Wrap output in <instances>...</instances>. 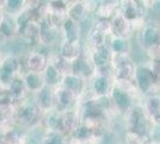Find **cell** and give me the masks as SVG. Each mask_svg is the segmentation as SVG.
I'll use <instances>...</instances> for the list:
<instances>
[{
  "instance_id": "1",
  "label": "cell",
  "mask_w": 160,
  "mask_h": 144,
  "mask_svg": "<svg viewBox=\"0 0 160 144\" xmlns=\"http://www.w3.org/2000/svg\"><path fill=\"white\" fill-rule=\"evenodd\" d=\"M126 118V130L138 132L145 137H149V132L153 127V124L149 120L146 110L141 102H136L132 108L123 115Z\"/></svg>"
},
{
  "instance_id": "2",
  "label": "cell",
  "mask_w": 160,
  "mask_h": 144,
  "mask_svg": "<svg viewBox=\"0 0 160 144\" xmlns=\"http://www.w3.org/2000/svg\"><path fill=\"white\" fill-rule=\"evenodd\" d=\"M134 83L139 90L142 97L151 94H155V90L158 88L160 82L154 76L152 70L149 69L148 64L146 65H138L135 76H134Z\"/></svg>"
},
{
  "instance_id": "3",
  "label": "cell",
  "mask_w": 160,
  "mask_h": 144,
  "mask_svg": "<svg viewBox=\"0 0 160 144\" xmlns=\"http://www.w3.org/2000/svg\"><path fill=\"white\" fill-rule=\"evenodd\" d=\"M42 112L38 109L36 103L33 101H24L19 104V108L17 110V117L22 124L27 125L29 127L36 126L41 123Z\"/></svg>"
},
{
  "instance_id": "4",
  "label": "cell",
  "mask_w": 160,
  "mask_h": 144,
  "mask_svg": "<svg viewBox=\"0 0 160 144\" xmlns=\"http://www.w3.org/2000/svg\"><path fill=\"white\" fill-rule=\"evenodd\" d=\"M62 41V35L59 28L54 27L48 19L40 21V35L38 43L44 47H53L55 45H60Z\"/></svg>"
},
{
  "instance_id": "5",
  "label": "cell",
  "mask_w": 160,
  "mask_h": 144,
  "mask_svg": "<svg viewBox=\"0 0 160 144\" xmlns=\"http://www.w3.org/2000/svg\"><path fill=\"white\" fill-rule=\"evenodd\" d=\"M110 99L112 101L113 108L116 110L117 114H122L124 115L128 110L132 108L134 103H136L134 101V99L128 94L127 91H124L123 89L118 88L117 85L113 84V88L110 91Z\"/></svg>"
},
{
  "instance_id": "6",
  "label": "cell",
  "mask_w": 160,
  "mask_h": 144,
  "mask_svg": "<svg viewBox=\"0 0 160 144\" xmlns=\"http://www.w3.org/2000/svg\"><path fill=\"white\" fill-rule=\"evenodd\" d=\"M110 29H111L112 36L127 39V40H130L134 34V29L132 27L130 21H128L120 10L110 19Z\"/></svg>"
},
{
  "instance_id": "7",
  "label": "cell",
  "mask_w": 160,
  "mask_h": 144,
  "mask_svg": "<svg viewBox=\"0 0 160 144\" xmlns=\"http://www.w3.org/2000/svg\"><path fill=\"white\" fill-rule=\"evenodd\" d=\"M55 108L58 110H67L78 108V96L71 90L66 89L63 87L55 88Z\"/></svg>"
},
{
  "instance_id": "8",
  "label": "cell",
  "mask_w": 160,
  "mask_h": 144,
  "mask_svg": "<svg viewBox=\"0 0 160 144\" xmlns=\"http://www.w3.org/2000/svg\"><path fill=\"white\" fill-rule=\"evenodd\" d=\"M96 72L97 70L93 62L91 61L90 55H85L82 53L77 60L72 62V73L79 76L80 78L85 81H91Z\"/></svg>"
},
{
  "instance_id": "9",
  "label": "cell",
  "mask_w": 160,
  "mask_h": 144,
  "mask_svg": "<svg viewBox=\"0 0 160 144\" xmlns=\"http://www.w3.org/2000/svg\"><path fill=\"white\" fill-rule=\"evenodd\" d=\"M55 88L44 85L40 89L35 95L33 102L38 107V109L42 112V114L47 113L49 110L55 109Z\"/></svg>"
},
{
  "instance_id": "10",
  "label": "cell",
  "mask_w": 160,
  "mask_h": 144,
  "mask_svg": "<svg viewBox=\"0 0 160 144\" xmlns=\"http://www.w3.org/2000/svg\"><path fill=\"white\" fill-rule=\"evenodd\" d=\"M80 125H81V117L78 108L61 112V132L62 133L69 137Z\"/></svg>"
},
{
  "instance_id": "11",
  "label": "cell",
  "mask_w": 160,
  "mask_h": 144,
  "mask_svg": "<svg viewBox=\"0 0 160 144\" xmlns=\"http://www.w3.org/2000/svg\"><path fill=\"white\" fill-rule=\"evenodd\" d=\"M140 45L142 49L160 45V25L148 23L140 30Z\"/></svg>"
},
{
  "instance_id": "12",
  "label": "cell",
  "mask_w": 160,
  "mask_h": 144,
  "mask_svg": "<svg viewBox=\"0 0 160 144\" xmlns=\"http://www.w3.org/2000/svg\"><path fill=\"white\" fill-rule=\"evenodd\" d=\"M118 10L128 21L133 22L139 18H145L147 10L136 0H118Z\"/></svg>"
},
{
  "instance_id": "13",
  "label": "cell",
  "mask_w": 160,
  "mask_h": 144,
  "mask_svg": "<svg viewBox=\"0 0 160 144\" xmlns=\"http://www.w3.org/2000/svg\"><path fill=\"white\" fill-rule=\"evenodd\" d=\"M48 64H49L48 54L41 51H33L30 54H28L25 60L27 72H35L38 75H43Z\"/></svg>"
},
{
  "instance_id": "14",
  "label": "cell",
  "mask_w": 160,
  "mask_h": 144,
  "mask_svg": "<svg viewBox=\"0 0 160 144\" xmlns=\"http://www.w3.org/2000/svg\"><path fill=\"white\" fill-rule=\"evenodd\" d=\"M143 109L153 125H160V94H151L143 97Z\"/></svg>"
},
{
  "instance_id": "15",
  "label": "cell",
  "mask_w": 160,
  "mask_h": 144,
  "mask_svg": "<svg viewBox=\"0 0 160 144\" xmlns=\"http://www.w3.org/2000/svg\"><path fill=\"white\" fill-rule=\"evenodd\" d=\"M113 82L115 81L110 77L96 73L91 79L90 88L93 91L94 96H105L109 95L113 88V84H115Z\"/></svg>"
},
{
  "instance_id": "16",
  "label": "cell",
  "mask_w": 160,
  "mask_h": 144,
  "mask_svg": "<svg viewBox=\"0 0 160 144\" xmlns=\"http://www.w3.org/2000/svg\"><path fill=\"white\" fill-rule=\"evenodd\" d=\"M58 53L68 61L73 62L77 60L80 55L82 54V47L80 42H69L66 40H62L59 45V51Z\"/></svg>"
},
{
  "instance_id": "17",
  "label": "cell",
  "mask_w": 160,
  "mask_h": 144,
  "mask_svg": "<svg viewBox=\"0 0 160 144\" xmlns=\"http://www.w3.org/2000/svg\"><path fill=\"white\" fill-rule=\"evenodd\" d=\"M61 35L62 40H66L69 42H80L81 41V24L77 23L75 21L67 18L65 23L61 27Z\"/></svg>"
},
{
  "instance_id": "18",
  "label": "cell",
  "mask_w": 160,
  "mask_h": 144,
  "mask_svg": "<svg viewBox=\"0 0 160 144\" xmlns=\"http://www.w3.org/2000/svg\"><path fill=\"white\" fill-rule=\"evenodd\" d=\"M60 85L63 87V88H66V89L71 90L79 99V96L87 88V82L85 79L80 78L79 76L74 75V73H68V75L62 76Z\"/></svg>"
},
{
  "instance_id": "19",
  "label": "cell",
  "mask_w": 160,
  "mask_h": 144,
  "mask_svg": "<svg viewBox=\"0 0 160 144\" xmlns=\"http://www.w3.org/2000/svg\"><path fill=\"white\" fill-rule=\"evenodd\" d=\"M90 59L93 62V65L97 67H100L103 65H107L109 62H111V58H112V51L110 49V47L105 45L98 48H93L91 49L90 53Z\"/></svg>"
},
{
  "instance_id": "20",
  "label": "cell",
  "mask_w": 160,
  "mask_h": 144,
  "mask_svg": "<svg viewBox=\"0 0 160 144\" xmlns=\"http://www.w3.org/2000/svg\"><path fill=\"white\" fill-rule=\"evenodd\" d=\"M136 64L134 60L121 64L113 67V81H134L136 71Z\"/></svg>"
},
{
  "instance_id": "21",
  "label": "cell",
  "mask_w": 160,
  "mask_h": 144,
  "mask_svg": "<svg viewBox=\"0 0 160 144\" xmlns=\"http://www.w3.org/2000/svg\"><path fill=\"white\" fill-rule=\"evenodd\" d=\"M18 34H20L27 41L38 43V35H40V22L37 19H30L25 24H23L18 29ZM40 46V43H38Z\"/></svg>"
},
{
  "instance_id": "22",
  "label": "cell",
  "mask_w": 160,
  "mask_h": 144,
  "mask_svg": "<svg viewBox=\"0 0 160 144\" xmlns=\"http://www.w3.org/2000/svg\"><path fill=\"white\" fill-rule=\"evenodd\" d=\"M23 81L25 83L28 93H31V94H36L38 90L46 85L43 76L35 73V72H27L23 76Z\"/></svg>"
},
{
  "instance_id": "23",
  "label": "cell",
  "mask_w": 160,
  "mask_h": 144,
  "mask_svg": "<svg viewBox=\"0 0 160 144\" xmlns=\"http://www.w3.org/2000/svg\"><path fill=\"white\" fill-rule=\"evenodd\" d=\"M117 11H118V1H105V3H99L98 8L93 16L104 19H111Z\"/></svg>"
},
{
  "instance_id": "24",
  "label": "cell",
  "mask_w": 160,
  "mask_h": 144,
  "mask_svg": "<svg viewBox=\"0 0 160 144\" xmlns=\"http://www.w3.org/2000/svg\"><path fill=\"white\" fill-rule=\"evenodd\" d=\"M110 36L111 35H107L104 33H100L98 30H96L93 28H91V30L88 31L87 35V42L91 46V48H98L102 46H109V41H110Z\"/></svg>"
},
{
  "instance_id": "25",
  "label": "cell",
  "mask_w": 160,
  "mask_h": 144,
  "mask_svg": "<svg viewBox=\"0 0 160 144\" xmlns=\"http://www.w3.org/2000/svg\"><path fill=\"white\" fill-rule=\"evenodd\" d=\"M43 79L44 83L48 87H52V88H56L61 84V79H62V75L56 70V67L54 66L53 64H48L47 69L43 72Z\"/></svg>"
},
{
  "instance_id": "26",
  "label": "cell",
  "mask_w": 160,
  "mask_h": 144,
  "mask_svg": "<svg viewBox=\"0 0 160 144\" xmlns=\"http://www.w3.org/2000/svg\"><path fill=\"white\" fill-rule=\"evenodd\" d=\"M67 14H68V18L73 19L79 24H82L90 17L88 12L85 10V7L82 6L81 3H78V4H74V5L67 7Z\"/></svg>"
},
{
  "instance_id": "27",
  "label": "cell",
  "mask_w": 160,
  "mask_h": 144,
  "mask_svg": "<svg viewBox=\"0 0 160 144\" xmlns=\"http://www.w3.org/2000/svg\"><path fill=\"white\" fill-rule=\"evenodd\" d=\"M48 59H49V62L53 64L54 66L56 67V70L62 76L72 73V62L66 60V59H63L59 53L48 54Z\"/></svg>"
},
{
  "instance_id": "28",
  "label": "cell",
  "mask_w": 160,
  "mask_h": 144,
  "mask_svg": "<svg viewBox=\"0 0 160 144\" xmlns=\"http://www.w3.org/2000/svg\"><path fill=\"white\" fill-rule=\"evenodd\" d=\"M41 144H69V137L58 131L46 130Z\"/></svg>"
},
{
  "instance_id": "29",
  "label": "cell",
  "mask_w": 160,
  "mask_h": 144,
  "mask_svg": "<svg viewBox=\"0 0 160 144\" xmlns=\"http://www.w3.org/2000/svg\"><path fill=\"white\" fill-rule=\"evenodd\" d=\"M109 47L112 51V53H130L132 45L127 39L116 37L111 35L110 41H109Z\"/></svg>"
},
{
  "instance_id": "30",
  "label": "cell",
  "mask_w": 160,
  "mask_h": 144,
  "mask_svg": "<svg viewBox=\"0 0 160 144\" xmlns=\"http://www.w3.org/2000/svg\"><path fill=\"white\" fill-rule=\"evenodd\" d=\"M0 31L6 36H13L18 33V27L16 23V18H12L10 14L0 17Z\"/></svg>"
},
{
  "instance_id": "31",
  "label": "cell",
  "mask_w": 160,
  "mask_h": 144,
  "mask_svg": "<svg viewBox=\"0 0 160 144\" xmlns=\"http://www.w3.org/2000/svg\"><path fill=\"white\" fill-rule=\"evenodd\" d=\"M10 93L13 97H17L19 100L24 99L29 94L23 78H14V79H12V82L10 84Z\"/></svg>"
},
{
  "instance_id": "32",
  "label": "cell",
  "mask_w": 160,
  "mask_h": 144,
  "mask_svg": "<svg viewBox=\"0 0 160 144\" xmlns=\"http://www.w3.org/2000/svg\"><path fill=\"white\" fill-rule=\"evenodd\" d=\"M146 139L147 137L130 130H126L123 133V144H143Z\"/></svg>"
},
{
  "instance_id": "33",
  "label": "cell",
  "mask_w": 160,
  "mask_h": 144,
  "mask_svg": "<svg viewBox=\"0 0 160 144\" xmlns=\"http://www.w3.org/2000/svg\"><path fill=\"white\" fill-rule=\"evenodd\" d=\"M92 28L98 30L100 33H104L107 35H111V29H110V19H104L99 17H93L92 22Z\"/></svg>"
},
{
  "instance_id": "34",
  "label": "cell",
  "mask_w": 160,
  "mask_h": 144,
  "mask_svg": "<svg viewBox=\"0 0 160 144\" xmlns=\"http://www.w3.org/2000/svg\"><path fill=\"white\" fill-rule=\"evenodd\" d=\"M5 5L10 14H17L24 8V0H6Z\"/></svg>"
},
{
  "instance_id": "35",
  "label": "cell",
  "mask_w": 160,
  "mask_h": 144,
  "mask_svg": "<svg viewBox=\"0 0 160 144\" xmlns=\"http://www.w3.org/2000/svg\"><path fill=\"white\" fill-rule=\"evenodd\" d=\"M2 69L6 71L7 73H16V71H18L19 69V62L16 58H8L7 60L4 61Z\"/></svg>"
},
{
  "instance_id": "36",
  "label": "cell",
  "mask_w": 160,
  "mask_h": 144,
  "mask_svg": "<svg viewBox=\"0 0 160 144\" xmlns=\"http://www.w3.org/2000/svg\"><path fill=\"white\" fill-rule=\"evenodd\" d=\"M81 4H82V6L85 7V10L88 12V14L91 16V14L96 13L98 5H99V0H82Z\"/></svg>"
},
{
  "instance_id": "37",
  "label": "cell",
  "mask_w": 160,
  "mask_h": 144,
  "mask_svg": "<svg viewBox=\"0 0 160 144\" xmlns=\"http://www.w3.org/2000/svg\"><path fill=\"white\" fill-rule=\"evenodd\" d=\"M145 53H146L148 60H157V59H160V45L158 46H152L149 48H146L143 49Z\"/></svg>"
},
{
  "instance_id": "38",
  "label": "cell",
  "mask_w": 160,
  "mask_h": 144,
  "mask_svg": "<svg viewBox=\"0 0 160 144\" xmlns=\"http://www.w3.org/2000/svg\"><path fill=\"white\" fill-rule=\"evenodd\" d=\"M148 66H149V69L152 70V72L154 73V76L158 78V81L160 82V59L149 60V61H148Z\"/></svg>"
},
{
  "instance_id": "39",
  "label": "cell",
  "mask_w": 160,
  "mask_h": 144,
  "mask_svg": "<svg viewBox=\"0 0 160 144\" xmlns=\"http://www.w3.org/2000/svg\"><path fill=\"white\" fill-rule=\"evenodd\" d=\"M43 1L44 0H24V8L33 11V10H36L37 7L40 6Z\"/></svg>"
},
{
  "instance_id": "40",
  "label": "cell",
  "mask_w": 160,
  "mask_h": 144,
  "mask_svg": "<svg viewBox=\"0 0 160 144\" xmlns=\"http://www.w3.org/2000/svg\"><path fill=\"white\" fill-rule=\"evenodd\" d=\"M151 139H154L157 142H160V125H153L152 130L149 132V137Z\"/></svg>"
},
{
  "instance_id": "41",
  "label": "cell",
  "mask_w": 160,
  "mask_h": 144,
  "mask_svg": "<svg viewBox=\"0 0 160 144\" xmlns=\"http://www.w3.org/2000/svg\"><path fill=\"white\" fill-rule=\"evenodd\" d=\"M136 1H138L142 7H145L147 11H149V8L153 5L154 0H136Z\"/></svg>"
},
{
  "instance_id": "42",
  "label": "cell",
  "mask_w": 160,
  "mask_h": 144,
  "mask_svg": "<svg viewBox=\"0 0 160 144\" xmlns=\"http://www.w3.org/2000/svg\"><path fill=\"white\" fill-rule=\"evenodd\" d=\"M82 0H63V3H65V5L67 7L71 6V5H74V4H78V3H81Z\"/></svg>"
},
{
  "instance_id": "43",
  "label": "cell",
  "mask_w": 160,
  "mask_h": 144,
  "mask_svg": "<svg viewBox=\"0 0 160 144\" xmlns=\"http://www.w3.org/2000/svg\"><path fill=\"white\" fill-rule=\"evenodd\" d=\"M143 144H158V142L154 141V139H151V138H147L146 142H145Z\"/></svg>"
},
{
  "instance_id": "44",
  "label": "cell",
  "mask_w": 160,
  "mask_h": 144,
  "mask_svg": "<svg viewBox=\"0 0 160 144\" xmlns=\"http://www.w3.org/2000/svg\"><path fill=\"white\" fill-rule=\"evenodd\" d=\"M49 4H58V3H63V0H47Z\"/></svg>"
},
{
  "instance_id": "45",
  "label": "cell",
  "mask_w": 160,
  "mask_h": 144,
  "mask_svg": "<svg viewBox=\"0 0 160 144\" xmlns=\"http://www.w3.org/2000/svg\"><path fill=\"white\" fill-rule=\"evenodd\" d=\"M69 144H78V143H72V142H71V141H69Z\"/></svg>"
}]
</instances>
